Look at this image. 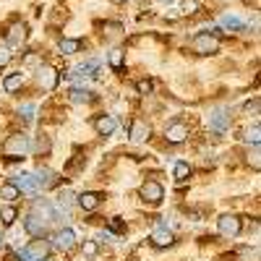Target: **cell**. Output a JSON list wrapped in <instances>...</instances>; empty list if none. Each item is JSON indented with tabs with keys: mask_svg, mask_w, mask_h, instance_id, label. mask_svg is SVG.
I'll list each match as a JSON object with an SVG mask.
<instances>
[{
	"mask_svg": "<svg viewBox=\"0 0 261 261\" xmlns=\"http://www.w3.org/2000/svg\"><path fill=\"white\" fill-rule=\"evenodd\" d=\"M79 261H84V256H81V258H79Z\"/></svg>",
	"mask_w": 261,
	"mask_h": 261,
	"instance_id": "obj_39",
	"label": "cell"
},
{
	"mask_svg": "<svg viewBox=\"0 0 261 261\" xmlns=\"http://www.w3.org/2000/svg\"><path fill=\"white\" fill-rule=\"evenodd\" d=\"M149 134H151V130H149V125L144 120H136L134 125H130V141H134V144H144L149 139Z\"/></svg>",
	"mask_w": 261,
	"mask_h": 261,
	"instance_id": "obj_12",
	"label": "cell"
},
{
	"mask_svg": "<svg viewBox=\"0 0 261 261\" xmlns=\"http://www.w3.org/2000/svg\"><path fill=\"white\" fill-rule=\"evenodd\" d=\"M139 193H141V199L149 201V204H160V201L165 199V191H162V186H160L157 180H146Z\"/></svg>",
	"mask_w": 261,
	"mask_h": 261,
	"instance_id": "obj_5",
	"label": "cell"
},
{
	"mask_svg": "<svg viewBox=\"0 0 261 261\" xmlns=\"http://www.w3.org/2000/svg\"><path fill=\"white\" fill-rule=\"evenodd\" d=\"M217 227H220V232L225 238H235V235H241V217H235V214H222L220 220H217Z\"/></svg>",
	"mask_w": 261,
	"mask_h": 261,
	"instance_id": "obj_4",
	"label": "cell"
},
{
	"mask_svg": "<svg viewBox=\"0 0 261 261\" xmlns=\"http://www.w3.org/2000/svg\"><path fill=\"white\" fill-rule=\"evenodd\" d=\"M0 199H6V201H13V199H18V188H16L13 183H6L3 188H0Z\"/></svg>",
	"mask_w": 261,
	"mask_h": 261,
	"instance_id": "obj_23",
	"label": "cell"
},
{
	"mask_svg": "<svg viewBox=\"0 0 261 261\" xmlns=\"http://www.w3.org/2000/svg\"><path fill=\"white\" fill-rule=\"evenodd\" d=\"M246 113H258V99H253V102L246 105Z\"/></svg>",
	"mask_w": 261,
	"mask_h": 261,
	"instance_id": "obj_35",
	"label": "cell"
},
{
	"mask_svg": "<svg viewBox=\"0 0 261 261\" xmlns=\"http://www.w3.org/2000/svg\"><path fill=\"white\" fill-rule=\"evenodd\" d=\"M37 60H39V58H37V55H34V53H29V55H27V58H24V63H27V65H34V63H37Z\"/></svg>",
	"mask_w": 261,
	"mask_h": 261,
	"instance_id": "obj_36",
	"label": "cell"
},
{
	"mask_svg": "<svg viewBox=\"0 0 261 261\" xmlns=\"http://www.w3.org/2000/svg\"><path fill=\"white\" fill-rule=\"evenodd\" d=\"M105 199L102 193H94V191H89V193H81L79 196V206L84 209V212H94L97 206H99V201Z\"/></svg>",
	"mask_w": 261,
	"mask_h": 261,
	"instance_id": "obj_9",
	"label": "cell"
},
{
	"mask_svg": "<svg viewBox=\"0 0 261 261\" xmlns=\"http://www.w3.org/2000/svg\"><path fill=\"white\" fill-rule=\"evenodd\" d=\"M79 50H81V42H79V39H60V53L73 55V53H79Z\"/></svg>",
	"mask_w": 261,
	"mask_h": 261,
	"instance_id": "obj_21",
	"label": "cell"
},
{
	"mask_svg": "<svg viewBox=\"0 0 261 261\" xmlns=\"http://www.w3.org/2000/svg\"><path fill=\"white\" fill-rule=\"evenodd\" d=\"M107 60H110L113 68H118V71H120V68H123V60H125V58H123V50H113Z\"/></svg>",
	"mask_w": 261,
	"mask_h": 261,
	"instance_id": "obj_28",
	"label": "cell"
},
{
	"mask_svg": "<svg viewBox=\"0 0 261 261\" xmlns=\"http://www.w3.org/2000/svg\"><path fill=\"white\" fill-rule=\"evenodd\" d=\"M220 24L225 27V29H230V32H241V29H246V21L243 18H238V16H222L220 18Z\"/></svg>",
	"mask_w": 261,
	"mask_h": 261,
	"instance_id": "obj_18",
	"label": "cell"
},
{
	"mask_svg": "<svg viewBox=\"0 0 261 261\" xmlns=\"http://www.w3.org/2000/svg\"><path fill=\"white\" fill-rule=\"evenodd\" d=\"M37 81L42 84V89H55L58 86V71L53 68V65H39V71H37Z\"/></svg>",
	"mask_w": 261,
	"mask_h": 261,
	"instance_id": "obj_6",
	"label": "cell"
},
{
	"mask_svg": "<svg viewBox=\"0 0 261 261\" xmlns=\"http://www.w3.org/2000/svg\"><path fill=\"white\" fill-rule=\"evenodd\" d=\"M165 139H167L170 144H180V141H186V139H188V125H183V123H172V125H167Z\"/></svg>",
	"mask_w": 261,
	"mask_h": 261,
	"instance_id": "obj_8",
	"label": "cell"
},
{
	"mask_svg": "<svg viewBox=\"0 0 261 261\" xmlns=\"http://www.w3.org/2000/svg\"><path fill=\"white\" fill-rule=\"evenodd\" d=\"M34 113H37V107H34V105H21V107H18V115H24L27 123L34 120Z\"/></svg>",
	"mask_w": 261,
	"mask_h": 261,
	"instance_id": "obj_27",
	"label": "cell"
},
{
	"mask_svg": "<svg viewBox=\"0 0 261 261\" xmlns=\"http://www.w3.org/2000/svg\"><path fill=\"white\" fill-rule=\"evenodd\" d=\"M13 186L18 188V193H21V191H24V193H37V188H39V186H37V178L32 175V172H24V175H21Z\"/></svg>",
	"mask_w": 261,
	"mask_h": 261,
	"instance_id": "obj_14",
	"label": "cell"
},
{
	"mask_svg": "<svg viewBox=\"0 0 261 261\" xmlns=\"http://www.w3.org/2000/svg\"><path fill=\"white\" fill-rule=\"evenodd\" d=\"M191 178V167L186 162H175V180L178 183H186Z\"/></svg>",
	"mask_w": 261,
	"mask_h": 261,
	"instance_id": "obj_22",
	"label": "cell"
},
{
	"mask_svg": "<svg viewBox=\"0 0 261 261\" xmlns=\"http://www.w3.org/2000/svg\"><path fill=\"white\" fill-rule=\"evenodd\" d=\"M136 89H139V94H149V92H151V81H149V79L139 81V84H136Z\"/></svg>",
	"mask_w": 261,
	"mask_h": 261,
	"instance_id": "obj_31",
	"label": "cell"
},
{
	"mask_svg": "<svg viewBox=\"0 0 261 261\" xmlns=\"http://www.w3.org/2000/svg\"><path fill=\"white\" fill-rule=\"evenodd\" d=\"M191 50L196 55H214V53H220V37H214L209 32L196 34L193 42H191Z\"/></svg>",
	"mask_w": 261,
	"mask_h": 261,
	"instance_id": "obj_1",
	"label": "cell"
},
{
	"mask_svg": "<svg viewBox=\"0 0 261 261\" xmlns=\"http://www.w3.org/2000/svg\"><path fill=\"white\" fill-rule=\"evenodd\" d=\"M97 253V243L94 241H86L84 243V256H94Z\"/></svg>",
	"mask_w": 261,
	"mask_h": 261,
	"instance_id": "obj_33",
	"label": "cell"
},
{
	"mask_svg": "<svg viewBox=\"0 0 261 261\" xmlns=\"http://www.w3.org/2000/svg\"><path fill=\"white\" fill-rule=\"evenodd\" d=\"M34 178H37V186H42V188H50V186L58 183V175H55L53 170H47V167H42Z\"/></svg>",
	"mask_w": 261,
	"mask_h": 261,
	"instance_id": "obj_16",
	"label": "cell"
},
{
	"mask_svg": "<svg viewBox=\"0 0 261 261\" xmlns=\"http://www.w3.org/2000/svg\"><path fill=\"white\" fill-rule=\"evenodd\" d=\"M8 60H11V53L0 47V68H3V65H8Z\"/></svg>",
	"mask_w": 261,
	"mask_h": 261,
	"instance_id": "obj_34",
	"label": "cell"
},
{
	"mask_svg": "<svg viewBox=\"0 0 261 261\" xmlns=\"http://www.w3.org/2000/svg\"><path fill=\"white\" fill-rule=\"evenodd\" d=\"M47 151H50V139L47 136H39L34 141V154H47Z\"/></svg>",
	"mask_w": 261,
	"mask_h": 261,
	"instance_id": "obj_25",
	"label": "cell"
},
{
	"mask_svg": "<svg viewBox=\"0 0 261 261\" xmlns=\"http://www.w3.org/2000/svg\"><path fill=\"white\" fill-rule=\"evenodd\" d=\"M0 217H3V225H13L18 214H16L13 206H3V209H0Z\"/></svg>",
	"mask_w": 261,
	"mask_h": 261,
	"instance_id": "obj_26",
	"label": "cell"
},
{
	"mask_svg": "<svg viewBox=\"0 0 261 261\" xmlns=\"http://www.w3.org/2000/svg\"><path fill=\"white\" fill-rule=\"evenodd\" d=\"M53 243H55V248H60V251H68V248H73V243H76V235H73V230H58L55 235H53Z\"/></svg>",
	"mask_w": 261,
	"mask_h": 261,
	"instance_id": "obj_7",
	"label": "cell"
},
{
	"mask_svg": "<svg viewBox=\"0 0 261 261\" xmlns=\"http://www.w3.org/2000/svg\"><path fill=\"white\" fill-rule=\"evenodd\" d=\"M97 68H99L97 60L81 63V65H76V68H73V76H97Z\"/></svg>",
	"mask_w": 261,
	"mask_h": 261,
	"instance_id": "obj_20",
	"label": "cell"
},
{
	"mask_svg": "<svg viewBox=\"0 0 261 261\" xmlns=\"http://www.w3.org/2000/svg\"><path fill=\"white\" fill-rule=\"evenodd\" d=\"M102 29L110 34V37H115V34H120L123 32V27L120 24H115V21H107V24H102Z\"/></svg>",
	"mask_w": 261,
	"mask_h": 261,
	"instance_id": "obj_29",
	"label": "cell"
},
{
	"mask_svg": "<svg viewBox=\"0 0 261 261\" xmlns=\"http://www.w3.org/2000/svg\"><path fill=\"white\" fill-rule=\"evenodd\" d=\"M115 125H118V120L113 118V115H102L97 123H94V128H97V134H102V136H110L113 130H115Z\"/></svg>",
	"mask_w": 261,
	"mask_h": 261,
	"instance_id": "obj_15",
	"label": "cell"
},
{
	"mask_svg": "<svg viewBox=\"0 0 261 261\" xmlns=\"http://www.w3.org/2000/svg\"><path fill=\"white\" fill-rule=\"evenodd\" d=\"M258 134H261V130H258V125H253V128L248 130V134H246V141H248V144H258V139H261Z\"/></svg>",
	"mask_w": 261,
	"mask_h": 261,
	"instance_id": "obj_30",
	"label": "cell"
},
{
	"mask_svg": "<svg viewBox=\"0 0 261 261\" xmlns=\"http://www.w3.org/2000/svg\"><path fill=\"white\" fill-rule=\"evenodd\" d=\"M24 39H27V27H24V24H13V27L8 29V34H6V42H8L11 47H18Z\"/></svg>",
	"mask_w": 261,
	"mask_h": 261,
	"instance_id": "obj_10",
	"label": "cell"
},
{
	"mask_svg": "<svg viewBox=\"0 0 261 261\" xmlns=\"http://www.w3.org/2000/svg\"><path fill=\"white\" fill-rule=\"evenodd\" d=\"M209 123H212V128L217 130V134H222V130L227 128V115H225V110H214L212 118H209Z\"/></svg>",
	"mask_w": 261,
	"mask_h": 261,
	"instance_id": "obj_19",
	"label": "cell"
},
{
	"mask_svg": "<svg viewBox=\"0 0 261 261\" xmlns=\"http://www.w3.org/2000/svg\"><path fill=\"white\" fill-rule=\"evenodd\" d=\"M27 151H29V136H24V134H13L3 141V154L8 160H18V157H24Z\"/></svg>",
	"mask_w": 261,
	"mask_h": 261,
	"instance_id": "obj_2",
	"label": "cell"
},
{
	"mask_svg": "<svg viewBox=\"0 0 261 261\" xmlns=\"http://www.w3.org/2000/svg\"><path fill=\"white\" fill-rule=\"evenodd\" d=\"M162 3H172V0H162Z\"/></svg>",
	"mask_w": 261,
	"mask_h": 261,
	"instance_id": "obj_37",
	"label": "cell"
},
{
	"mask_svg": "<svg viewBox=\"0 0 261 261\" xmlns=\"http://www.w3.org/2000/svg\"><path fill=\"white\" fill-rule=\"evenodd\" d=\"M47 256H50V243L42 241V238H39V241H32L27 248L18 251V258L21 261H45Z\"/></svg>",
	"mask_w": 261,
	"mask_h": 261,
	"instance_id": "obj_3",
	"label": "cell"
},
{
	"mask_svg": "<svg viewBox=\"0 0 261 261\" xmlns=\"http://www.w3.org/2000/svg\"><path fill=\"white\" fill-rule=\"evenodd\" d=\"M183 11H186V13H196V11H199V0H186Z\"/></svg>",
	"mask_w": 261,
	"mask_h": 261,
	"instance_id": "obj_32",
	"label": "cell"
},
{
	"mask_svg": "<svg viewBox=\"0 0 261 261\" xmlns=\"http://www.w3.org/2000/svg\"><path fill=\"white\" fill-rule=\"evenodd\" d=\"M115 3H125V0H115Z\"/></svg>",
	"mask_w": 261,
	"mask_h": 261,
	"instance_id": "obj_38",
	"label": "cell"
},
{
	"mask_svg": "<svg viewBox=\"0 0 261 261\" xmlns=\"http://www.w3.org/2000/svg\"><path fill=\"white\" fill-rule=\"evenodd\" d=\"M172 232L167 230V227H157L154 232H151V243H154L157 248H167V246H172Z\"/></svg>",
	"mask_w": 261,
	"mask_h": 261,
	"instance_id": "obj_11",
	"label": "cell"
},
{
	"mask_svg": "<svg viewBox=\"0 0 261 261\" xmlns=\"http://www.w3.org/2000/svg\"><path fill=\"white\" fill-rule=\"evenodd\" d=\"M21 86H24V73H11V76H6V81H3V89L6 92H18Z\"/></svg>",
	"mask_w": 261,
	"mask_h": 261,
	"instance_id": "obj_17",
	"label": "cell"
},
{
	"mask_svg": "<svg viewBox=\"0 0 261 261\" xmlns=\"http://www.w3.org/2000/svg\"><path fill=\"white\" fill-rule=\"evenodd\" d=\"M71 99H73L76 105H81V102H92L94 97H92V92H86V89H73V92H71Z\"/></svg>",
	"mask_w": 261,
	"mask_h": 261,
	"instance_id": "obj_24",
	"label": "cell"
},
{
	"mask_svg": "<svg viewBox=\"0 0 261 261\" xmlns=\"http://www.w3.org/2000/svg\"><path fill=\"white\" fill-rule=\"evenodd\" d=\"M24 225H27V230H29L34 238H42V235H45V230H47V222H45V220H39L37 214H29Z\"/></svg>",
	"mask_w": 261,
	"mask_h": 261,
	"instance_id": "obj_13",
	"label": "cell"
}]
</instances>
